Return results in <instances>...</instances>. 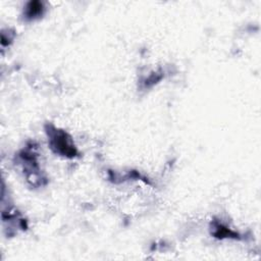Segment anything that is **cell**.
<instances>
[{
	"instance_id": "obj_1",
	"label": "cell",
	"mask_w": 261,
	"mask_h": 261,
	"mask_svg": "<svg viewBox=\"0 0 261 261\" xmlns=\"http://www.w3.org/2000/svg\"><path fill=\"white\" fill-rule=\"evenodd\" d=\"M51 147L56 150V152L65 156H74L76 151L74 146L71 144L69 137L62 130L54 129L50 134Z\"/></svg>"
}]
</instances>
